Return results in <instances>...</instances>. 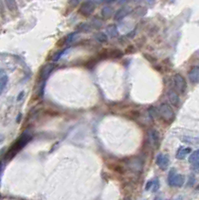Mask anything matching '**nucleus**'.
<instances>
[{"label": "nucleus", "instance_id": "f257e3e1", "mask_svg": "<svg viewBox=\"0 0 199 200\" xmlns=\"http://www.w3.org/2000/svg\"><path fill=\"white\" fill-rule=\"evenodd\" d=\"M31 138H32V136H31V135H30L29 133L24 132V133H23L22 135H21V136L13 143L12 146L10 147V149L8 150V152H7V156H6V157H7L8 159L12 158L13 156L16 155V153H17L18 151H20L21 149L25 147V145L30 141Z\"/></svg>", "mask_w": 199, "mask_h": 200}, {"label": "nucleus", "instance_id": "f03ea898", "mask_svg": "<svg viewBox=\"0 0 199 200\" xmlns=\"http://www.w3.org/2000/svg\"><path fill=\"white\" fill-rule=\"evenodd\" d=\"M158 113L159 115L163 118L165 121L172 122L174 119V111L172 107L167 103H161L158 107Z\"/></svg>", "mask_w": 199, "mask_h": 200}, {"label": "nucleus", "instance_id": "7ed1b4c3", "mask_svg": "<svg viewBox=\"0 0 199 200\" xmlns=\"http://www.w3.org/2000/svg\"><path fill=\"white\" fill-rule=\"evenodd\" d=\"M185 178L183 175L177 174L175 169H171L168 174V184L172 187H181L184 184Z\"/></svg>", "mask_w": 199, "mask_h": 200}, {"label": "nucleus", "instance_id": "20e7f679", "mask_svg": "<svg viewBox=\"0 0 199 200\" xmlns=\"http://www.w3.org/2000/svg\"><path fill=\"white\" fill-rule=\"evenodd\" d=\"M173 81H174V85H175V88L177 89V91L180 92V93H184L186 88H187V84H186L185 78L182 76L181 74L177 73V74L174 75Z\"/></svg>", "mask_w": 199, "mask_h": 200}, {"label": "nucleus", "instance_id": "39448f33", "mask_svg": "<svg viewBox=\"0 0 199 200\" xmlns=\"http://www.w3.org/2000/svg\"><path fill=\"white\" fill-rule=\"evenodd\" d=\"M95 9V4L92 1L82 2L79 7V13L83 16H90Z\"/></svg>", "mask_w": 199, "mask_h": 200}, {"label": "nucleus", "instance_id": "423d86ee", "mask_svg": "<svg viewBox=\"0 0 199 200\" xmlns=\"http://www.w3.org/2000/svg\"><path fill=\"white\" fill-rule=\"evenodd\" d=\"M156 164L159 166L160 169L165 170L169 166V157L163 153H159L156 156Z\"/></svg>", "mask_w": 199, "mask_h": 200}, {"label": "nucleus", "instance_id": "0eeeda50", "mask_svg": "<svg viewBox=\"0 0 199 200\" xmlns=\"http://www.w3.org/2000/svg\"><path fill=\"white\" fill-rule=\"evenodd\" d=\"M54 69V65L53 64H47V65L43 66L40 72V79L41 81H46V79L49 77V75L51 74L52 70Z\"/></svg>", "mask_w": 199, "mask_h": 200}, {"label": "nucleus", "instance_id": "6e6552de", "mask_svg": "<svg viewBox=\"0 0 199 200\" xmlns=\"http://www.w3.org/2000/svg\"><path fill=\"white\" fill-rule=\"evenodd\" d=\"M188 77L192 83H198L199 82V65L193 66L190 71L188 72Z\"/></svg>", "mask_w": 199, "mask_h": 200}, {"label": "nucleus", "instance_id": "1a4fd4ad", "mask_svg": "<svg viewBox=\"0 0 199 200\" xmlns=\"http://www.w3.org/2000/svg\"><path fill=\"white\" fill-rule=\"evenodd\" d=\"M130 12H131V9L129 7H122L120 9H118L117 11L115 12L114 20L115 21H120V20H122L123 18H124L125 16H127Z\"/></svg>", "mask_w": 199, "mask_h": 200}, {"label": "nucleus", "instance_id": "9d476101", "mask_svg": "<svg viewBox=\"0 0 199 200\" xmlns=\"http://www.w3.org/2000/svg\"><path fill=\"white\" fill-rule=\"evenodd\" d=\"M149 141L151 143L154 147L158 146V143H159V133L157 130H155V129H151V130L149 131Z\"/></svg>", "mask_w": 199, "mask_h": 200}, {"label": "nucleus", "instance_id": "9b49d317", "mask_svg": "<svg viewBox=\"0 0 199 200\" xmlns=\"http://www.w3.org/2000/svg\"><path fill=\"white\" fill-rule=\"evenodd\" d=\"M7 83H8V76L6 75V73L4 72V70L0 69V95L2 94Z\"/></svg>", "mask_w": 199, "mask_h": 200}, {"label": "nucleus", "instance_id": "f8f14e48", "mask_svg": "<svg viewBox=\"0 0 199 200\" xmlns=\"http://www.w3.org/2000/svg\"><path fill=\"white\" fill-rule=\"evenodd\" d=\"M168 99L170 101V103L174 106H178L179 104V96L177 94L174 90H170L168 92Z\"/></svg>", "mask_w": 199, "mask_h": 200}, {"label": "nucleus", "instance_id": "ddd939ff", "mask_svg": "<svg viewBox=\"0 0 199 200\" xmlns=\"http://www.w3.org/2000/svg\"><path fill=\"white\" fill-rule=\"evenodd\" d=\"M181 141L185 144H190V145H199V137L195 136H183L181 137Z\"/></svg>", "mask_w": 199, "mask_h": 200}, {"label": "nucleus", "instance_id": "4468645a", "mask_svg": "<svg viewBox=\"0 0 199 200\" xmlns=\"http://www.w3.org/2000/svg\"><path fill=\"white\" fill-rule=\"evenodd\" d=\"M190 152H191V148H189V147H181L176 152V158L177 159H184Z\"/></svg>", "mask_w": 199, "mask_h": 200}, {"label": "nucleus", "instance_id": "2eb2a0df", "mask_svg": "<svg viewBox=\"0 0 199 200\" xmlns=\"http://www.w3.org/2000/svg\"><path fill=\"white\" fill-rule=\"evenodd\" d=\"M106 32H107V37H110V38H114L118 35V30H117V27L114 24H111L108 25L106 27Z\"/></svg>", "mask_w": 199, "mask_h": 200}, {"label": "nucleus", "instance_id": "dca6fc26", "mask_svg": "<svg viewBox=\"0 0 199 200\" xmlns=\"http://www.w3.org/2000/svg\"><path fill=\"white\" fill-rule=\"evenodd\" d=\"M91 29H92V27H91L90 23L87 22H82V23H79L76 26V32H89Z\"/></svg>", "mask_w": 199, "mask_h": 200}, {"label": "nucleus", "instance_id": "f3484780", "mask_svg": "<svg viewBox=\"0 0 199 200\" xmlns=\"http://www.w3.org/2000/svg\"><path fill=\"white\" fill-rule=\"evenodd\" d=\"M113 13H114L113 8H112L111 6H104L101 9V15L103 18H109L113 15Z\"/></svg>", "mask_w": 199, "mask_h": 200}, {"label": "nucleus", "instance_id": "a211bd4d", "mask_svg": "<svg viewBox=\"0 0 199 200\" xmlns=\"http://www.w3.org/2000/svg\"><path fill=\"white\" fill-rule=\"evenodd\" d=\"M78 37V32H72V33H69L65 38H64V43L65 44H71V43H73L75 40L77 39Z\"/></svg>", "mask_w": 199, "mask_h": 200}, {"label": "nucleus", "instance_id": "6ab92c4d", "mask_svg": "<svg viewBox=\"0 0 199 200\" xmlns=\"http://www.w3.org/2000/svg\"><path fill=\"white\" fill-rule=\"evenodd\" d=\"M95 40L98 41L99 43H105L107 42V40H108V37H107L106 33H104V32H97L95 35Z\"/></svg>", "mask_w": 199, "mask_h": 200}, {"label": "nucleus", "instance_id": "aec40b11", "mask_svg": "<svg viewBox=\"0 0 199 200\" xmlns=\"http://www.w3.org/2000/svg\"><path fill=\"white\" fill-rule=\"evenodd\" d=\"M189 162L191 164L193 163H198L199 162V149L195 150L194 152H192L189 156Z\"/></svg>", "mask_w": 199, "mask_h": 200}, {"label": "nucleus", "instance_id": "412c9836", "mask_svg": "<svg viewBox=\"0 0 199 200\" xmlns=\"http://www.w3.org/2000/svg\"><path fill=\"white\" fill-rule=\"evenodd\" d=\"M90 25H91V27H92V28L98 29V28H100V27L102 26V20L99 19V18H97V17H95V18L92 19V21H91Z\"/></svg>", "mask_w": 199, "mask_h": 200}, {"label": "nucleus", "instance_id": "4be33fe9", "mask_svg": "<svg viewBox=\"0 0 199 200\" xmlns=\"http://www.w3.org/2000/svg\"><path fill=\"white\" fill-rule=\"evenodd\" d=\"M66 49H63V50H60V51H58L57 53L54 54V56H53V61H58L59 59H60L62 57V55L64 53H65Z\"/></svg>", "mask_w": 199, "mask_h": 200}, {"label": "nucleus", "instance_id": "5701e85b", "mask_svg": "<svg viewBox=\"0 0 199 200\" xmlns=\"http://www.w3.org/2000/svg\"><path fill=\"white\" fill-rule=\"evenodd\" d=\"M154 181L155 179H151V180H149L147 183H146V185H145V190H152V187H153V184H154Z\"/></svg>", "mask_w": 199, "mask_h": 200}, {"label": "nucleus", "instance_id": "b1692460", "mask_svg": "<svg viewBox=\"0 0 199 200\" xmlns=\"http://www.w3.org/2000/svg\"><path fill=\"white\" fill-rule=\"evenodd\" d=\"M158 188H159V180H158V178H155L154 184L152 187V192H156L158 190Z\"/></svg>", "mask_w": 199, "mask_h": 200}, {"label": "nucleus", "instance_id": "393cba45", "mask_svg": "<svg viewBox=\"0 0 199 200\" xmlns=\"http://www.w3.org/2000/svg\"><path fill=\"white\" fill-rule=\"evenodd\" d=\"M110 55L112 57H120L122 55V53L119 51V50H114V51H112L110 52Z\"/></svg>", "mask_w": 199, "mask_h": 200}, {"label": "nucleus", "instance_id": "a878e982", "mask_svg": "<svg viewBox=\"0 0 199 200\" xmlns=\"http://www.w3.org/2000/svg\"><path fill=\"white\" fill-rule=\"evenodd\" d=\"M195 182V177L193 175H190L189 176V180H188V186H191L193 185V183Z\"/></svg>", "mask_w": 199, "mask_h": 200}, {"label": "nucleus", "instance_id": "bb28decb", "mask_svg": "<svg viewBox=\"0 0 199 200\" xmlns=\"http://www.w3.org/2000/svg\"><path fill=\"white\" fill-rule=\"evenodd\" d=\"M192 165V169L194 171H199V162L198 163H193L191 164Z\"/></svg>", "mask_w": 199, "mask_h": 200}, {"label": "nucleus", "instance_id": "cd10ccee", "mask_svg": "<svg viewBox=\"0 0 199 200\" xmlns=\"http://www.w3.org/2000/svg\"><path fill=\"white\" fill-rule=\"evenodd\" d=\"M2 172H3V163H2V161H0V178H1Z\"/></svg>", "mask_w": 199, "mask_h": 200}, {"label": "nucleus", "instance_id": "c85d7f7f", "mask_svg": "<svg viewBox=\"0 0 199 200\" xmlns=\"http://www.w3.org/2000/svg\"><path fill=\"white\" fill-rule=\"evenodd\" d=\"M23 95H24V92L22 91V92H21V93H19V97L17 98V100H20V99H21V98H22V97H23Z\"/></svg>", "mask_w": 199, "mask_h": 200}, {"label": "nucleus", "instance_id": "c756f323", "mask_svg": "<svg viewBox=\"0 0 199 200\" xmlns=\"http://www.w3.org/2000/svg\"><path fill=\"white\" fill-rule=\"evenodd\" d=\"M124 200H131V198H130V197H126Z\"/></svg>", "mask_w": 199, "mask_h": 200}, {"label": "nucleus", "instance_id": "7c9ffc66", "mask_svg": "<svg viewBox=\"0 0 199 200\" xmlns=\"http://www.w3.org/2000/svg\"><path fill=\"white\" fill-rule=\"evenodd\" d=\"M196 190H199V184H198V185L196 186Z\"/></svg>", "mask_w": 199, "mask_h": 200}]
</instances>
